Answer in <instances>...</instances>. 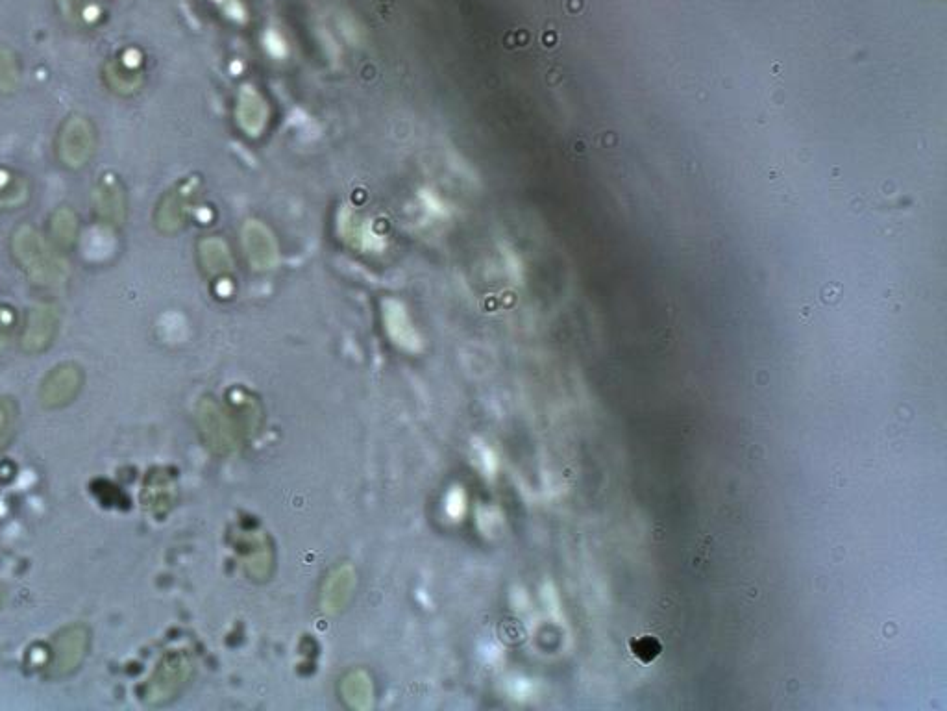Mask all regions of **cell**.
I'll list each match as a JSON object with an SVG mask.
<instances>
[{
  "instance_id": "obj_1",
  "label": "cell",
  "mask_w": 947,
  "mask_h": 711,
  "mask_svg": "<svg viewBox=\"0 0 947 711\" xmlns=\"http://www.w3.org/2000/svg\"><path fill=\"white\" fill-rule=\"evenodd\" d=\"M12 250L15 262L36 286H62L67 280V265L34 226L21 225L13 232Z\"/></svg>"
},
{
  "instance_id": "obj_2",
  "label": "cell",
  "mask_w": 947,
  "mask_h": 711,
  "mask_svg": "<svg viewBox=\"0 0 947 711\" xmlns=\"http://www.w3.org/2000/svg\"><path fill=\"white\" fill-rule=\"evenodd\" d=\"M56 147L58 160L67 169H82L97 149L95 126L84 115H71L63 121Z\"/></svg>"
},
{
  "instance_id": "obj_3",
  "label": "cell",
  "mask_w": 947,
  "mask_h": 711,
  "mask_svg": "<svg viewBox=\"0 0 947 711\" xmlns=\"http://www.w3.org/2000/svg\"><path fill=\"white\" fill-rule=\"evenodd\" d=\"M89 650V630L84 624H71L63 628L52 643V658L49 673L52 676H67L74 673L86 660Z\"/></svg>"
},
{
  "instance_id": "obj_4",
  "label": "cell",
  "mask_w": 947,
  "mask_h": 711,
  "mask_svg": "<svg viewBox=\"0 0 947 711\" xmlns=\"http://www.w3.org/2000/svg\"><path fill=\"white\" fill-rule=\"evenodd\" d=\"M82 386H84L82 369L74 363H62L45 376L39 389V399L43 402V406L50 410L63 408L78 397Z\"/></svg>"
},
{
  "instance_id": "obj_5",
  "label": "cell",
  "mask_w": 947,
  "mask_h": 711,
  "mask_svg": "<svg viewBox=\"0 0 947 711\" xmlns=\"http://www.w3.org/2000/svg\"><path fill=\"white\" fill-rule=\"evenodd\" d=\"M60 328V313L52 304H39L26 313L21 334V347L28 354H39L49 349Z\"/></svg>"
},
{
  "instance_id": "obj_6",
  "label": "cell",
  "mask_w": 947,
  "mask_h": 711,
  "mask_svg": "<svg viewBox=\"0 0 947 711\" xmlns=\"http://www.w3.org/2000/svg\"><path fill=\"white\" fill-rule=\"evenodd\" d=\"M95 208L106 225L121 226L126 221V195L123 184L115 176L100 178L95 191Z\"/></svg>"
},
{
  "instance_id": "obj_7",
  "label": "cell",
  "mask_w": 947,
  "mask_h": 711,
  "mask_svg": "<svg viewBox=\"0 0 947 711\" xmlns=\"http://www.w3.org/2000/svg\"><path fill=\"white\" fill-rule=\"evenodd\" d=\"M50 236L60 249H71L78 236V217L76 213L63 206L58 208L50 219Z\"/></svg>"
},
{
  "instance_id": "obj_8",
  "label": "cell",
  "mask_w": 947,
  "mask_h": 711,
  "mask_svg": "<svg viewBox=\"0 0 947 711\" xmlns=\"http://www.w3.org/2000/svg\"><path fill=\"white\" fill-rule=\"evenodd\" d=\"M28 199V182L23 176L0 169V208H15Z\"/></svg>"
},
{
  "instance_id": "obj_9",
  "label": "cell",
  "mask_w": 947,
  "mask_h": 711,
  "mask_svg": "<svg viewBox=\"0 0 947 711\" xmlns=\"http://www.w3.org/2000/svg\"><path fill=\"white\" fill-rule=\"evenodd\" d=\"M21 69L12 50L0 47V91L12 93L19 86Z\"/></svg>"
},
{
  "instance_id": "obj_10",
  "label": "cell",
  "mask_w": 947,
  "mask_h": 711,
  "mask_svg": "<svg viewBox=\"0 0 947 711\" xmlns=\"http://www.w3.org/2000/svg\"><path fill=\"white\" fill-rule=\"evenodd\" d=\"M63 12L76 23H93L99 17V8L93 0H62Z\"/></svg>"
},
{
  "instance_id": "obj_11",
  "label": "cell",
  "mask_w": 947,
  "mask_h": 711,
  "mask_svg": "<svg viewBox=\"0 0 947 711\" xmlns=\"http://www.w3.org/2000/svg\"><path fill=\"white\" fill-rule=\"evenodd\" d=\"M15 332V313L0 304V352L12 343Z\"/></svg>"
},
{
  "instance_id": "obj_12",
  "label": "cell",
  "mask_w": 947,
  "mask_h": 711,
  "mask_svg": "<svg viewBox=\"0 0 947 711\" xmlns=\"http://www.w3.org/2000/svg\"><path fill=\"white\" fill-rule=\"evenodd\" d=\"M13 423V408L10 402L0 400V439L10 432Z\"/></svg>"
},
{
  "instance_id": "obj_13",
  "label": "cell",
  "mask_w": 947,
  "mask_h": 711,
  "mask_svg": "<svg viewBox=\"0 0 947 711\" xmlns=\"http://www.w3.org/2000/svg\"><path fill=\"white\" fill-rule=\"evenodd\" d=\"M0 604H2V591H0Z\"/></svg>"
}]
</instances>
